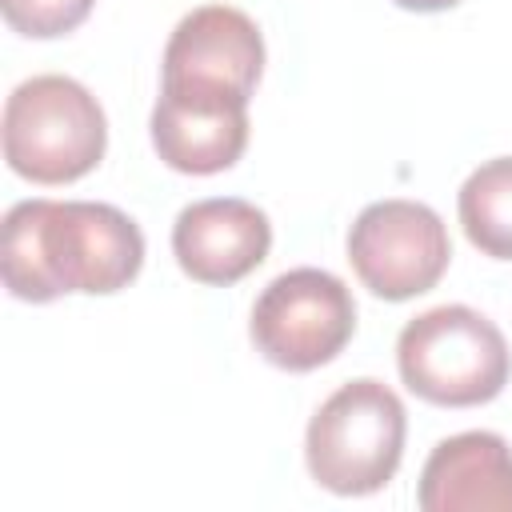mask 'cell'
<instances>
[{"mask_svg":"<svg viewBox=\"0 0 512 512\" xmlns=\"http://www.w3.org/2000/svg\"><path fill=\"white\" fill-rule=\"evenodd\" d=\"M96 0H0L4 20L12 32L32 40H52L88 20Z\"/></svg>","mask_w":512,"mask_h":512,"instance_id":"cell-12","label":"cell"},{"mask_svg":"<svg viewBox=\"0 0 512 512\" xmlns=\"http://www.w3.org/2000/svg\"><path fill=\"white\" fill-rule=\"evenodd\" d=\"M456 212L472 248L492 260H512V156L484 160L460 184Z\"/></svg>","mask_w":512,"mask_h":512,"instance_id":"cell-11","label":"cell"},{"mask_svg":"<svg viewBox=\"0 0 512 512\" xmlns=\"http://www.w3.org/2000/svg\"><path fill=\"white\" fill-rule=\"evenodd\" d=\"M252 344L284 372H312L344 352L356 332L348 284L324 268L280 272L252 304Z\"/></svg>","mask_w":512,"mask_h":512,"instance_id":"cell-6","label":"cell"},{"mask_svg":"<svg viewBox=\"0 0 512 512\" xmlns=\"http://www.w3.org/2000/svg\"><path fill=\"white\" fill-rule=\"evenodd\" d=\"M452 260L444 220L420 200H376L348 228V264L380 300H412L440 284Z\"/></svg>","mask_w":512,"mask_h":512,"instance_id":"cell-7","label":"cell"},{"mask_svg":"<svg viewBox=\"0 0 512 512\" xmlns=\"http://www.w3.org/2000/svg\"><path fill=\"white\" fill-rule=\"evenodd\" d=\"M396 368L408 392L440 408L488 404L512 376L504 332L468 304H440L412 316L396 340Z\"/></svg>","mask_w":512,"mask_h":512,"instance_id":"cell-2","label":"cell"},{"mask_svg":"<svg viewBox=\"0 0 512 512\" xmlns=\"http://www.w3.org/2000/svg\"><path fill=\"white\" fill-rule=\"evenodd\" d=\"M392 4H400L408 12H444V8H452L460 0H392Z\"/></svg>","mask_w":512,"mask_h":512,"instance_id":"cell-13","label":"cell"},{"mask_svg":"<svg viewBox=\"0 0 512 512\" xmlns=\"http://www.w3.org/2000/svg\"><path fill=\"white\" fill-rule=\"evenodd\" d=\"M408 416L400 396L372 376L340 384L308 420L304 460L320 488L336 496L380 492L404 456Z\"/></svg>","mask_w":512,"mask_h":512,"instance_id":"cell-3","label":"cell"},{"mask_svg":"<svg viewBox=\"0 0 512 512\" xmlns=\"http://www.w3.org/2000/svg\"><path fill=\"white\" fill-rule=\"evenodd\" d=\"M264 72V36L232 4L192 8L168 36L160 100L200 112H248Z\"/></svg>","mask_w":512,"mask_h":512,"instance_id":"cell-5","label":"cell"},{"mask_svg":"<svg viewBox=\"0 0 512 512\" xmlns=\"http://www.w3.org/2000/svg\"><path fill=\"white\" fill-rule=\"evenodd\" d=\"M108 120L72 76H32L4 104V160L32 184H72L104 160Z\"/></svg>","mask_w":512,"mask_h":512,"instance_id":"cell-4","label":"cell"},{"mask_svg":"<svg viewBox=\"0 0 512 512\" xmlns=\"http://www.w3.org/2000/svg\"><path fill=\"white\" fill-rule=\"evenodd\" d=\"M152 148L172 172L212 176L232 168L248 148V112H200L172 100L152 108Z\"/></svg>","mask_w":512,"mask_h":512,"instance_id":"cell-10","label":"cell"},{"mask_svg":"<svg viewBox=\"0 0 512 512\" xmlns=\"http://www.w3.org/2000/svg\"><path fill=\"white\" fill-rule=\"evenodd\" d=\"M272 248L268 216L240 196H212L188 204L172 224V252L196 284L228 288L256 272Z\"/></svg>","mask_w":512,"mask_h":512,"instance_id":"cell-8","label":"cell"},{"mask_svg":"<svg viewBox=\"0 0 512 512\" xmlns=\"http://www.w3.org/2000/svg\"><path fill=\"white\" fill-rule=\"evenodd\" d=\"M144 236L132 216L96 200H20L4 216L0 272L16 300L64 292L108 296L136 280Z\"/></svg>","mask_w":512,"mask_h":512,"instance_id":"cell-1","label":"cell"},{"mask_svg":"<svg viewBox=\"0 0 512 512\" xmlns=\"http://www.w3.org/2000/svg\"><path fill=\"white\" fill-rule=\"evenodd\" d=\"M416 500L424 512H512V448L496 432H460L432 448Z\"/></svg>","mask_w":512,"mask_h":512,"instance_id":"cell-9","label":"cell"}]
</instances>
